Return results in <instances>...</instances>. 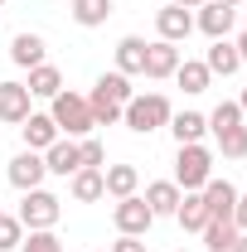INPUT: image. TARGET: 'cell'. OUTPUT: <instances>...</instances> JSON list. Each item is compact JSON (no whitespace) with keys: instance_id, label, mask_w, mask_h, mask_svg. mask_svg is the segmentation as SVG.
I'll list each match as a JSON object with an SVG mask.
<instances>
[{"instance_id":"obj_1","label":"cell","mask_w":247,"mask_h":252,"mask_svg":"<svg viewBox=\"0 0 247 252\" xmlns=\"http://www.w3.org/2000/svg\"><path fill=\"white\" fill-rule=\"evenodd\" d=\"M170 97L165 93H136L131 102L122 107V122L136 131V136H151V131H160V126H170Z\"/></svg>"},{"instance_id":"obj_2","label":"cell","mask_w":247,"mask_h":252,"mask_svg":"<svg viewBox=\"0 0 247 252\" xmlns=\"http://www.w3.org/2000/svg\"><path fill=\"white\" fill-rule=\"evenodd\" d=\"M49 117H54V126H59V136H73V141H83V136L97 126V122H93V107H88V97L68 93V88L49 102Z\"/></svg>"},{"instance_id":"obj_3","label":"cell","mask_w":247,"mask_h":252,"mask_svg":"<svg viewBox=\"0 0 247 252\" xmlns=\"http://www.w3.org/2000/svg\"><path fill=\"white\" fill-rule=\"evenodd\" d=\"M209 180H214V156H209V146H204V141L180 146V151H175V185L180 189H204Z\"/></svg>"},{"instance_id":"obj_4","label":"cell","mask_w":247,"mask_h":252,"mask_svg":"<svg viewBox=\"0 0 247 252\" xmlns=\"http://www.w3.org/2000/svg\"><path fill=\"white\" fill-rule=\"evenodd\" d=\"M63 214V199L59 194H49V189H25V199H20V214L15 219L25 223L30 233H39V228H54Z\"/></svg>"},{"instance_id":"obj_5","label":"cell","mask_w":247,"mask_h":252,"mask_svg":"<svg viewBox=\"0 0 247 252\" xmlns=\"http://www.w3.org/2000/svg\"><path fill=\"white\" fill-rule=\"evenodd\" d=\"M112 223H117V233H126V238H146L155 214L146 209L141 194H131V199H117V204H112Z\"/></svg>"},{"instance_id":"obj_6","label":"cell","mask_w":247,"mask_h":252,"mask_svg":"<svg viewBox=\"0 0 247 252\" xmlns=\"http://www.w3.org/2000/svg\"><path fill=\"white\" fill-rule=\"evenodd\" d=\"M5 175H10V185L20 189H44V175H49V165H44V151H20V156L5 165Z\"/></svg>"},{"instance_id":"obj_7","label":"cell","mask_w":247,"mask_h":252,"mask_svg":"<svg viewBox=\"0 0 247 252\" xmlns=\"http://www.w3.org/2000/svg\"><path fill=\"white\" fill-rule=\"evenodd\" d=\"M44 165H49V175H63V180H68V175L83 170V146H78L73 136H59V141L44 151Z\"/></svg>"},{"instance_id":"obj_8","label":"cell","mask_w":247,"mask_h":252,"mask_svg":"<svg viewBox=\"0 0 247 252\" xmlns=\"http://www.w3.org/2000/svg\"><path fill=\"white\" fill-rule=\"evenodd\" d=\"M233 20H238V10H228V5H218V0H204L199 15H194V30H204L209 39H228V34H233Z\"/></svg>"},{"instance_id":"obj_9","label":"cell","mask_w":247,"mask_h":252,"mask_svg":"<svg viewBox=\"0 0 247 252\" xmlns=\"http://www.w3.org/2000/svg\"><path fill=\"white\" fill-rule=\"evenodd\" d=\"M155 30L165 44H185L189 34H194V10H180V5H165L160 15H155Z\"/></svg>"},{"instance_id":"obj_10","label":"cell","mask_w":247,"mask_h":252,"mask_svg":"<svg viewBox=\"0 0 247 252\" xmlns=\"http://www.w3.org/2000/svg\"><path fill=\"white\" fill-rule=\"evenodd\" d=\"M20 136H25V151H49L54 141H59V126L49 112H30L25 122H20Z\"/></svg>"},{"instance_id":"obj_11","label":"cell","mask_w":247,"mask_h":252,"mask_svg":"<svg viewBox=\"0 0 247 252\" xmlns=\"http://www.w3.org/2000/svg\"><path fill=\"white\" fill-rule=\"evenodd\" d=\"M30 88L25 83H0V122L5 126H20L25 117H30Z\"/></svg>"},{"instance_id":"obj_12","label":"cell","mask_w":247,"mask_h":252,"mask_svg":"<svg viewBox=\"0 0 247 252\" xmlns=\"http://www.w3.org/2000/svg\"><path fill=\"white\" fill-rule=\"evenodd\" d=\"M180 194L185 189L175 185V180H155V185H146V209H151L155 219H175V209H180Z\"/></svg>"},{"instance_id":"obj_13","label":"cell","mask_w":247,"mask_h":252,"mask_svg":"<svg viewBox=\"0 0 247 252\" xmlns=\"http://www.w3.org/2000/svg\"><path fill=\"white\" fill-rule=\"evenodd\" d=\"M175 68H180V44H165V39H155L146 44V78H175Z\"/></svg>"},{"instance_id":"obj_14","label":"cell","mask_w":247,"mask_h":252,"mask_svg":"<svg viewBox=\"0 0 247 252\" xmlns=\"http://www.w3.org/2000/svg\"><path fill=\"white\" fill-rule=\"evenodd\" d=\"M199 194H204L209 219H233V204H238V185H233V180H209Z\"/></svg>"},{"instance_id":"obj_15","label":"cell","mask_w":247,"mask_h":252,"mask_svg":"<svg viewBox=\"0 0 247 252\" xmlns=\"http://www.w3.org/2000/svg\"><path fill=\"white\" fill-rule=\"evenodd\" d=\"M102 185H107L112 199H131L141 189V170L136 165H102Z\"/></svg>"},{"instance_id":"obj_16","label":"cell","mask_w":247,"mask_h":252,"mask_svg":"<svg viewBox=\"0 0 247 252\" xmlns=\"http://www.w3.org/2000/svg\"><path fill=\"white\" fill-rule=\"evenodd\" d=\"M10 63H15V68H39V63H49V44H44L39 34H15Z\"/></svg>"},{"instance_id":"obj_17","label":"cell","mask_w":247,"mask_h":252,"mask_svg":"<svg viewBox=\"0 0 247 252\" xmlns=\"http://www.w3.org/2000/svg\"><path fill=\"white\" fill-rule=\"evenodd\" d=\"M68 194H73L78 204H97V199H107V185H102V170L83 165L78 175H68Z\"/></svg>"},{"instance_id":"obj_18","label":"cell","mask_w":247,"mask_h":252,"mask_svg":"<svg viewBox=\"0 0 247 252\" xmlns=\"http://www.w3.org/2000/svg\"><path fill=\"white\" fill-rule=\"evenodd\" d=\"M170 131H175V146H194L209 136V117L204 112H175L170 117Z\"/></svg>"},{"instance_id":"obj_19","label":"cell","mask_w":247,"mask_h":252,"mask_svg":"<svg viewBox=\"0 0 247 252\" xmlns=\"http://www.w3.org/2000/svg\"><path fill=\"white\" fill-rule=\"evenodd\" d=\"M175 219L185 233H204V223H209V209H204V194L199 189H185L180 194V209H175Z\"/></svg>"},{"instance_id":"obj_20","label":"cell","mask_w":247,"mask_h":252,"mask_svg":"<svg viewBox=\"0 0 247 252\" xmlns=\"http://www.w3.org/2000/svg\"><path fill=\"white\" fill-rule=\"evenodd\" d=\"M204 68H209L214 78H233V73L243 68V59H238V44H228V39H214V49H209Z\"/></svg>"},{"instance_id":"obj_21","label":"cell","mask_w":247,"mask_h":252,"mask_svg":"<svg viewBox=\"0 0 247 252\" xmlns=\"http://www.w3.org/2000/svg\"><path fill=\"white\" fill-rule=\"evenodd\" d=\"M30 97H44V102H54V97L63 93V73L54 68V63H39V68H30Z\"/></svg>"},{"instance_id":"obj_22","label":"cell","mask_w":247,"mask_h":252,"mask_svg":"<svg viewBox=\"0 0 247 252\" xmlns=\"http://www.w3.org/2000/svg\"><path fill=\"white\" fill-rule=\"evenodd\" d=\"M117 73H126V78H136V73H146V39H136V34H126L122 44H117Z\"/></svg>"},{"instance_id":"obj_23","label":"cell","mask_w":247,"mask_h":252,"mask_svg":"<svg viewBox=\"0 0 247 252\" xmlns=\"http://www.w3.org/2000/svg\"><path fill=\"white\" fill-rule=\"evenodd\" d=\"M175 83H180V88H185L189 97H199V93H209L214 73H209L204 63H194V59H180V68H175Z\"/></svg>"},{"instance_id":"obj_24","label":"cell","mask_w":247,"mask_h":252,"mask_svg":"<svg viewBox=\"0 0 247 252\" xmlns=\"http://www.w3.org/2000/svg\"><path fill=\"white\" fill-rule=\"evenodd\" d=\"M93 93H102L107 102L126 107V102L136 97V88H131V78H126V73H117V68H112V73H102V78H97V88H93Z\"/></svg>"},{"instance_id":"obj_25","label":"cell","mask_w":247,"mask_h":252,"mask_svg":"<svg viewBox=\"0 0 247 252\" xmlns=\"http://www.w3.org/2000/svg\"><path fill=\"white\" fill-rule=\"evenodd\" d=\"M233 243H238V223L233 219H209L204 223V248L209 252H228Z\"/></svg>"},{"instance_id":"obj_26","label":"cell","mask_w":247,"mask_h":252,"mask_svg":"<svg viewBox=\"0 0 247 252\" xmlns=\"http://www.w3.org/2000/svg\"><path fill=\"white\" fill-rule=\"evenodd\" d=\"M112 0H73V20L83 25V30H97V25H107L112 20Z\"/></svg>"},{"instance_id":"obj_27","label":"cell","mask_w":247,"mask_h":252,"mask_svg":"<svg viewBox=\"0 0 247 252\" xmlns=\"http://www.w3.org/2000/svg\"><path fill=\"white\" fill-rule=\"evenodd\" d=\"M233 126H243V107H238V102H218L214 112H209V131L223 136V131H233Z\"/></svg>"},{"instance_id":"obj_28","label":"cell","mask_w":247,"mask_h":252,"mask_svg":"<svg viewBox=\"0 0 247 252\" xmlns=\"http://www.w3.org/2000/svg\"><path fill=\"white\" fill-rule=\"evenodd\" d=\"M20 252H63V238L54 228H39V233H30V238L20 243Z\"/></svg>"},{"instance_id":"obj_29","label":"cell","mask_w":247,"mask_h":252,"mask_svg":"<svg viewBox=\"0 0 247 252\" xmlns=\"http://www.w3.org/2000/svg\"><path fill=\"white\" fill-rule=\"evenodd\" d=\"M20 243H25V223L15 214H0V252H15Z\"/></svg>"},{"instance_id":"obj_30","label":"cell","mask_w":247,"mask_h":252,"mask_svg":"<svg viewBox=\"0 0 247 252\" xmlns=\"http://www.w3.org/2000/svg\"><path fill=\"white\" fill-rule=\"evenodd\" d=\"M218 151H223L228 160H243V156H247V126H233V131H223V136H218Z\"/></svg>"},{"instance_id":"obj_31","label":"cell","mask_w":247,"mask_h":252,"mask_svg":"<svg viewBox=\"0 0 247 252\" xmlns=\"http://www.w3.org/2000/svg\"><path fill=\"white\" fill-rule=\"evenodd\" d=\"M88 107H93V122H97V126H117V122H122V107H117V102H107L102 93L88 97Z\"/></svg>"},{"instance_id":"obj_32","label":"cell","mask_w":247,"mask_h":252,"mask_svg":"<svg viewBox=\"0 0 247 252\" xmlns=\"http://www.w3.org/2000/svg\"><path fill=\"white\" fill-rule=\"evenodd\" d=\"M78 146H83V165H93V170H102V165H107V146H102L97 136H83Z\"/></svg>"},{"instance_id":"obj_33","label":"cell","mask_w":247,"mask_h":252,"mask_svg":"<svg viewBox=\"0 0 247 252\" xmlns=\"http://www.w3.org/2000/svg\"><path fill=\"white\" fill-rule=\"evenodd\" d=\"M107 252H146V238H126V233H122V238H117Z\"/></svg>"},{"instance_id":"obj_34","label":"cell","mask_w":247,"mask_h":252,"mask_svg":"<svg viewBox=\"0 0 247 252\" xmlns=\"http://www.w3.org/2000/svg\"><path fill=\"white\" fill-rule=\"evenodd\" d=\"M233 223H238V233H247V194H238V204H233Z\"/></svg>"},{"instance_id":"obj_35","label":"cell","mask_w":247,"mask_h":252,"mask_svg":"<svg viewBox=\"0 0 247 252\" xmlns=\"http://www.w3.org/2000/svg\"><path fill=\"white\" fill-rule=\"evenodd\" d=\"M238 59H243V63H247V30H243V34H238Z\"/></svg>"},{"instance_id":"obj_36","label":"cell","mask_w":247,"mask_h":252,"mask_svg":"<svg viewBox=\"0 0 247 252\" xmlns=\"http://www.w3.org/2000/svg\"><path fill=\"white\" fill-rule=\"evenodd\" d=\"M170 5H180V10H199L204 0H170Z\"/></svg>"},{"instance_id":"obj_37","label":"cell","mask_w":247,"mask_h":252,"mask_svg":"<svg viewBox=\"0 0 247 252\" xmlns=\"http://www.w3.org/2000/svg\"><path fill=\"white\" fill-rule=\"evenodd\" d=\"M228 252H247V233H238V243H233Z\"/></svg>"},{"instance_id":"obj_38","label":"cell","mask_w":247,"mask_h":252,"mask_svg":"<svg viewBox=\"0 0 247 252\" xmlns=\"http://www.w3.org/2000/svg\"><path fill=\"white\" fill-rule=\"evenodd\" d=\"M238 107H243V117H247V88H243V97H238Z\"/></svg>"},{"instance_id":"obj_39","label":"cell","mask_w":247,"mask_h":252,"mask_svg":"<svg viewBox=\"0 0 247 252\" xmlns=\"http://www.w3.org/2000/svg\"><path fill=\"white\" fill-rule=\"evenodd\" d=\"M218 5H228V10H238V5H243V0H218Z\"/></svg>"},{"instance_id":"obj_40","label":"cell","mask_w":247,"mask_h":252,"mask_svg":"<svg viewBox=\"0 0 247 252\" xmlns=\"http://www.w3.org/2000/svg\"><path fill=\"white\" fill-rule=\"evenodd\" d=\"M238 10H247V0H243V5H238Z\"/></svg>"},{"instance_id":"obj_41","label":"cell","mask_w":247,"mask_h":252,"mask_svg":"<svg viewBox=\"0 0 247 252\" xmlns=\"http://www.w3.org/2000/svg\"><path fill=\"white\" fill-rule=\"evenodd\" d=\"M180 252H189V248H180Z\"/></svg>"},{"instance_id":"obj_42","label":"cell","mask_w":247,"mask_h":252,"mask_svg":"<svg viewBox=\"0 0 247 252\" xmlns=\"http://www.w3.org/2000/svg\"><path fill=\"white\" fill-rule=\"evenodd\" d=\"M0 5H5V0H0Z\"/></svg>"}]
</instances>
